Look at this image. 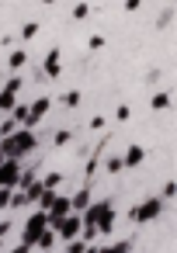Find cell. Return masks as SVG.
<instances>
[{
	"instance_id": "obj_3",
	"label": "cell",
	"mask_w": 177,
	"mask_h": 253,
	"mask_svg": "<svg viewBox=\"0 0 177 253\" xmlns=\"http://www.w3.org/2000/svg\"><path fill=\"white\" fill-rule=\"evenodd\" d=\"M45 229H49V215H45V211H35V215L25 222V246H35V239H39Z\"/></svg>"
},
{
	"instance_id": "obj_19",
	"label": "cell",
	"mask_w": 177,
	"mask_h": 253,
	"mask_svg": "<svg viewBox=\"0 0 177 253\" xmlns=\"http://www.w3.org/2000/svg\"><path fill=\"white\" fill-rule=\"evenodd\" d=\"M11 66H25V52H11Z\"/></svg>"
},
{
	"instance_id": "obj_14",
	"label": "cell",
	"mask_w": 177,
	"mask_h": 253,
	"mask_svg": "<svg viewBox=\"0 0 177 253\" xmlns=\"http://www.w3.org/2000/svg\"><path fill=\"white\" fill-rule=\"evenodd\" d=\"M4 90H11V94H18V90H21V77H11V80H7V87H4Z\"/></svg>"
},
{
	"instance_id": "obj_6",
	"label": "cell",
	"mask_w": 177,
	"mask_h": 253,
	"mask_svg": "<svg viewBox=\"0 0 177 253\" xmlns=\"http://www.w3.org/2000/svg\"><path fill=\"white\" fill-rule=\"evenodd\" d=\"M80 229H84V218H80V215H66V218H63V222H59V225H56V229H52V232H56V236H63V239H70V243H73V239H77V232H80Z\"/></svg>"
},
{
	"instance_id": "obj_5",
	"label": "cell",
	"mask_w": 177,
	"mask_h": 253,
	"mask_svg": "<svg viewBox=\"0 0 177 253\" xmlns=\"http://www.w3.org/2000/svg\"><path fill=\"white\" fill-rule=\"evenodd\" d=\"M21 180V160H4L0 163V187H14Z\"/></svg>"
},
{
	"instance_id": "obj_4",
	"label": "cell",
	"mask_w": 177,
	"mask_h": 253,
	"mask_svg": "<svg viewBox=\"0 0 177 253\" xmlns=\"http://www.w3.org/2000/svg\"><path fill=\"white\" fill-rule=\"evenodd\" d=\"M160 211H163V201H160V198H149V201H142L139 208H132L129 215H132L135 222H153V218H160Z\"/></svg>"
},
{
	"instance_id": "obj_1",
	"label": "cell",
	"mask_w": 177,
	"mask_h": 253,
	"mask_svg": "<svg viewBox=\"0 0 177 253\" xmlns=\"http://www.w3.org/2000/svg\"><path fill=\"white\" fill-rule=\"evenodd\" d=\"M0 149H4V160H21L28 149H35V132L32 128H21L7 139H0Z\"/></svg>"
},
{
	"instance_id": "obj_23",
	"label": "cell",
	"mask_w": 177,
	"mask_h": 253,
	"mask_svg": "<svg viewBox=\"0 0 177 253\" xmlns=\"http://www.w3.org/2000/svg\"><path fill=\"white\" fill-rule=\"evenodd\" d=\"M0 163H4V149H0Z\"/></svg>"
},
{
	"instance_id": "obj_2",
	"label": "cell",
	"mask_w": 177,
	"mask_h": 253,
	"mask_svg": "<svg viewBox=\"0 0 177 253\" xmlns=\"http://www.w3.org/2000/svg\"><path fill=\"white\" fill-rule=\"evenodd\" d=\"M84 218V225H90V229H97V232H108L111 229V222H115V208L108 205V201H90V208L80 215Z\"/></svg>"
},
{
	"instance_id": "obj_17",
	"label": "cell",
	"mask_w": 177,
	"mask_h": 253,
	"mask_svg": "<svg viewBox=\"0 0 177 253\" xmlns=\"http://www.w3.org/2000/svg\"><path fill=\"white\" fill-rule=\"evenodd\" d=\"M11 205V187H0V208Z\"/></svg>"
},
{
	"instance_id": "obj_15",
	"label": "cell",
	"mask_w": 177,
	"mask_h": 253,
	"mask_svg": "<svg viewBox=\"0 0 177 253\" xmlns=\"http://www.w3.org/2000/svg\"><path fill=\"white\" fill-rule=\"evenodd\" d=\"M167 104H170V97H167V94H156V97H153V108H156V111H160V108H167Z\"/></svg>"
},
{
	"instance_id": "obj_7",
	"label": "cell",
	"mask_w": 177,
	"mask_h": 253,
	"mask_svg": "<svg viewBox=\"0 0 177 253\" xmlns=\"http://www.w3.org/2000/svg\"><path fill=\"white\" fill-rule=\"evenodd\" d=\"M70 208H77V211H87L90 208V191L84 187V191H77L73 198H70Z\"/></svg>"
},
{
	"instance_id": "obj_10",
	"label": "cell",
	"mask_w": 177,
	"mask_h": 253,
	"mask_svg": "<svg viewBox=\"0 0 177 253\" xmlns=\"http://www.w3.org/2000/svg\"><path fill=\"white\" fill-rule=\"evenodd\" d=\"M142 160V146H129V153H125V160L122 163H129V167H135Z\"/></svg>"
},
{
	"instance_id": "obj_9",
	"label": "cell",
	"mask_w": 177,
	"mask_h": 253,
	"mask_svg": "<svg viewBox=\"0 0 177 253\" xmlns=\"http://www.w3.org/2000/svg\"><path fill=\"white\" fill-rule=\"evenodd\" d=\"M18 108V97L11 90H0V111H14Z\"/></svg>"
},
{
	"instance_id": "obj_8",
	"label": "cell",
	"mask_w": 177,
	"mask_h": 253,
	"mask_svg": "<svg viewBox=\"0 0 177 253\" xmlns=\"http://www.w3.org/2000/svg\"><path fill=\"white\" fill-rule=\"evenodd\" d=\"M35 246H42V250H45V253H49V250H52V246H56V232H52V229H45V232H42V236H39V239H35Z\"/></svg>"
},
{
	"instance_id": "obj_20",
	"label": "cell",
	"mask_w": 177,
	"mask_h": 253,
	"mask_svg": "<svg viewBox=\"0 0 177 253\" xmlns=\"http://www.w3.org/2000/svg\"><path fill=\"white\" fill-rule=\"evenodd\" d=\"M84 250H87V246H84V243H80V239H73V243H70V250H66V253H84Z\"/></svg>"
},
{
	"instance_id": "obj_12",
	"label": "cell",
	"mask_w": 177,
	"mask_h": 253,
	"mask_svg": "<svg viewBox=\"0 0 177 253\" xmlns=\"http://www.w3.org/2000/svg\"><path fill=\"white\" fill-rule=\"evenodd\" d=\"M122 167H125V163H122V160H118V156H111V160H108V163H104V170H108V173H118V170H122Z\"/></svg>"
},
{
	"instance_id": "obj_22",
	"label": "cell",
	"mask_w": 177,
	"mask_h": 253,
	"mask_svg": "<svg viewBox=\"0 0 177 253\" xmlns=\"http://www.w3.org/2000/svg\"><path fill=\"white\" fill-rule=\"evenodd\" d=\"M84 253H97V250H94V246H87V250H84Z\"/></svg>"
},
{
	"instance_id": "obj_13",
	"label": "cell",
	"mask_w": 177,
	"mask_h": 253,
	"mask_svg": "<svg viewBox=\"0 0 177 253\" xmlns=\"http://www.w3.org/2000/svg\"><path fill=\"white\" fill-rule=\"evenodd\" d=\"M14 125H18V122H14V118H7L4 125H0V135H4V139H7V135H14Z\"/></svg>"
},
{
	"instance_id": "obj_18",
	"label": "cell",
	"mask_w": 177,
	"mask_h": 253,
	"mask_svg": "<svg viewBox=\"0 0 177 253\" xmlns=\"http://www.w3.org/2000/svg\"><path fill=\"white\" fill-rule=\"evenodd\" d=\"M35 32H39V25H35V21H28V25H25V28H21V35H25V39H32V35H35Z\"/></svg>"
},
{
	"instance_id": "obj_11",
	"label": "cell",
	"mask_w": 177,
	"mask_h": 253,
	"mask_svg": "<svg viewBox=\"0 0 177 253\" xmlns=\"http://www.w3.org/2000/svg\"><path fill=\"white\" fill-rule=\"evenodd\" d=\"M97 253H129V243L122 239V243H111V246H104V250H97Z\"/></svg>"
},
{
	"instance_id": "obj_21",
	"label": "cell",
	"mask_w": 177,
	"mask_h": 253,
	"mask_svg": "<svg viewBox=\"0 0 177 253\" xmlns=\"http://www.w3.org/2000/svg\"><path fill=\"white\" fill-rule=\"evenodd\" d=\"M28 250H32V246H25V243H21V246H14L11 253H28Z\"/></svg>"
},
{
	"instance_id": "obj_16",
	"label": "cell",
	"mask_w": 177,
	"mask_h": 253,
	"mask_svg": "<svg viewBox=\"0 0 177 253\" xmlns=\"http://www.w3.org/2000/svg\"><path fill=\"white\" fill-rule=\"evenodd\" d=\"M39 201H42V205H45V211H49V208H52V201H56V191H45Z\"/></svg>"
}]
</instances>
